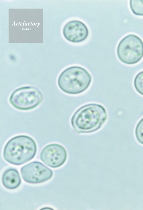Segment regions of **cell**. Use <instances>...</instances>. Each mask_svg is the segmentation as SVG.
Masks as SVG:
<instances>
[{"instance_id":"obj_1","label":"cell","mask_w":143,"mask_h":210,"mask_svg":"<svg viewBox=\"0 0 143 210\" xmlns=\"http://www.w3.org/2000/svg\"><path fill=\"white\" fill-rule=\"evenodd\" d=\"M108 118L104 107L98 103L85 104L78 109L71 117L70 123L74 131L78 134H87L100 129Z\"/></svg>"},{"instance_id":"obj_2","label":"cell","mask_w":143,"mask_h":210,"mask_svg":"<svg viewBox=\"0 0 143 210\" xmlns=\"http://www.w3.org/2000/svg\"><path fill=\"white\" fill-rule=\"evenodd\" d=\"M37 150L36 144L33 138L27 135H18L12 137L6 143L3 157L10 163L20 165L33 159Z\"/></svg>"},{"instance_id":"obj_3","label":"cell","mask_w":143,"mask_h":210,"mask_svg":"<svg viewBox=\"0 0 143 210\" xmlns=\"http://www.w3.org/2000/svg\"><path fill=\"white\" fill-rule=\"evenodd\" d=\"M92 81L91 74L86 69L80 66H73L67 68L61 73L57 79V83L63 92L76 95L86 91Z\"/></svg>"},{"instance_id":"obj_4","label":"cell","mask_w":143,"mask_h":210,"mask_svg":"<svg viewBox=\"0 0 143 210\" xmlns=\"http://www.w3.org/2000/svg\"><path fill=\"white\" fill-rule=\"evenodd\" d=\"M116 53L119 60L123 63L136 64L143 57V41L134 34H128L118 43Z\"/></svg>"},{"instance_id":"obj_5","label":"cell","mask_w":143,"mask_h":210,"mask_svg":"<svg viewBox=\"0 0 143 210\" xmlns=\"http://www.w3.org/2000/svg\"><path fill=\"white\" fill-rule=\"evenodd\" d=\"M42 99V95L38 89L32 86H25L19 87L13 92L9 101L15 108L26 111L37 107Z\"/></svg>"},{"instance_id":"obj_6","label":"cell","mask_w":143,"mask_h":210,"mask_svg":"<svg viewBox=\"0 0 143 210\" xmlns=\"http://www.w3.org/2000/svg\"><path fill=\"white\" fill-rule=\"evenodd\" d=\"M23 179L30 183H38L45 181L52 176V170L41 162L34 161L23 166L21 169Z\"/></svg>"},{"instance_id":"obj_7","label":"cell","mask_w":143,"mask_h":210,"mask_svg":"<svg viewBox=\"0 0 143 210\" xmlns=\"http://www.w3.org/2000/svg\"><path fill=\"white\" fill-rule=\"evenodd\" d=\"M67 151L62 145L52 143L45 146L41 151L40 158L46 165L53 168L59 167L66 162Z\"/></svg>"},{"instance_id":"obj_8","label":"cell","mask_w":143,"mask_h":210,"mask_svg":"<svg viewBox=\"0 0 143 210\" xmlns=\"http://www.w3.org/2000/svg\"><path fill=\"white\" fill-rule=\"evenodd\" d=\"M89 32L86 25L77 20H71L64 25L63 33L68 41L75 43L82 42L88 37Z\"/></svg>"},{"instance_id":"obj_9","label":"cell","mask_w":143,"mask_h":210,"mask_svg":"<svg viewBox=\"0 0 143 210\" xmlns=\"http://www.w3.org/2000/svg\"><path fill=\"white\" fill-rule=\"evenodd\" d=\"M2 183L6 188L13 189L20 185L21 179L17 171L14 168L7 170L3 173L2 178Z\"/></svg>"},{"instance_id":"obj_10","label":"cell","mask_w":143,"mask_h":210,"mask_svg":"<svg viewBox=\"0 0 143 210\" xmlns=\"http://www.w3.org/2000/svg\"><path fill=\"white\" fill-rule=\"evenodd\" d=\"M129 5L134 14L143 16V0H131L130 1Z\"/></svg>"},{"instance_id":"obj_11","label":"cell","mask_w":143,"mask_h":210,"mask_svg":"<svg viewBox=\"0 0 143 210\" xmlns=\"http://www.w3.org/2000/svg\"><path fill=\"white\" fill-rule=\"evenodd\" d=\"M134 85L136 91L143 96V71L140 72L135 76Z\"/></svg>"},{"instance_id":"obj_12","label":"cell","mask_w":143,"mask_h":210,"mask_svg":"<svg viewBox=\"0 0 143 210\" xmlns=\"http://www.w3.org/2000/svg\"><path fill=\"white\" fill-rule=\"evenodd\" d=\"M135 134L138 142L143 145V118L138 122L136 125Z\"/></svg>"}]
</instances>
